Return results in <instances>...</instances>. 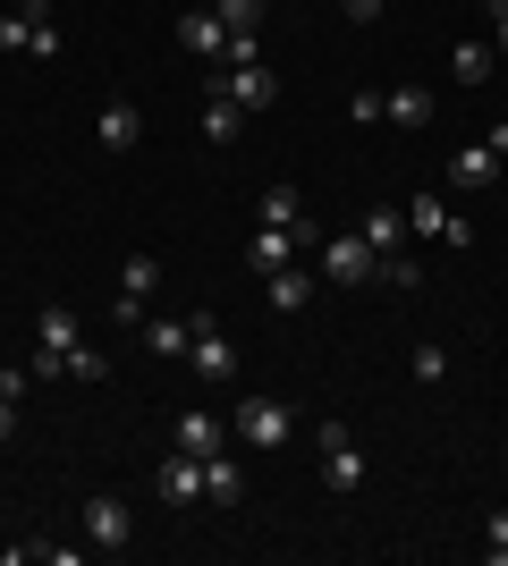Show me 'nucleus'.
Returning a JSON list of instances; mask_svg holds the SVG:
<instances>
[{
	"instance_id": "f257e3e1",
	"label": "nucleus",
	"mask_w": 508,
	"mask_h": 566,
	"mask_svg": "<svg viewBox=\"0 0 508 566\" xmlns=\"http://www.w3.org/2000/svg\"><path fill=\"white\" fill-rule=\"evenodd\" d=\"M229 440H238V449H255V457H280L297 440V415L280 398H246L238 415H229Z\"/></svg>"
},
{
	"instance_id": "f03ea898",
	"label": "nucleus",
	"mask_w": 508,
	"mask_h": 566,
	"mask_svg": "<svg viewBox=\"0 0 508 566\" xmlns=\"http://www.w3.org/2000/svg\"><path fill=\"white\" fill-rule=\"evenodd\" d=\"M187 364H195V380H204V389H229V380H238V347L220 338L212 313H195V322H187Z\"/></svg>"
},
{
	"instance_id": "7ed1b4c3",
	"label": "nucleus",
	"mask_w": 508,
	"mask_h": 566,
	"mask_svg": "<svg viewBox=\"0 0 508 566\" xmlns=\"http://www.w3.org/2000/svg\"><path fill=\"white\" fill-rule=\"evenodd\" d=\"M407 229H415V237H433V245H449V254H466V245H475V220L449 212L440 195H407Z\"/></svg>"
},
{
	"instance_id": "20e7f679",
	"label": "nucleus",
	"mask_w": 508,
	"mask_h": 566,
	"mask_svg": "<svg viewBox=\"0 0 508 566\" xmlns=\"http://www.w3.org/2000/svg\"><path fill=\"white\" fill-rule=\"evenodd\" d=\"M314 254H322V280H339V287H364V280H382V254H373V245H364L356 229H348V237H322Z\"/></svg>"
},
{
	"instance_id": "39448f33",
	"label": "nucleus",
	"mask_w": 508,
	"mask_h": 566,
	"mask_svg": "<svg viewBox=\"0 0 508 566\" xmlns=\"http://www.w3.org/2000/svg\"><path fill=\"white\" fill-rule=\"evenodd\" d=\"M305 245H322L314 220H305V229H263V220H255V237H246V262H255V271H280V262H297Z\"/></svg>"
},
{
	"instance_id": "423d86ee",
	"label": "nucleus",
	"mask_w": 508,
	"mask_h": 566,
	"mask_svg": "<svg viewBox=\"0 0 508 566\" xmlns=\"http://www.w3.org/2000/svg\"><path fill=\"white\" fill-rule=\"evenodd\" d=\"M34 338H43V347H34V373H69V355L85 347V338H76V313H69V305H43Z\"/></svg>"
},
{
	"instance_id": "0eeeda50",
	"label": "nucleus",
	"mask_w": 508,
	"mask_h": 566,
	"mask_svg": "<svg viewBox=\"0 0 508 566\" xmlns=\"http://www.w3.org/2000/svg\"><path fill=\"white\" fill-rule=\"evenodd\" d=\"M76 524H85V542H94V549H127V533H136L120 491H94L85 507H76Z\"/></svg>"
},
{
	"instance_id": "6e6552de",
	"label": "nucleus",
	"mask_w": 508,
	"mask_h": 566,
	"mask_svg": "<svg viewBox=\"0 0 508 566\" xmlns=\"http://www.w3.org/2000/svg\"><path fill=\"white\" fill-rule=\"evenodd\" d=\"M212 85L238 102V111H271V102H280V76H271L263 60H246V69H212Z\"/></svg>"
},
{
	"instance_id": "1a4fd4ad",
	"label": "nucleus",
	"mask_w": 508,
	"mask_h": 566,
	"mask_svg": "<svg viewBox=\"0 0 508 566\" xmlns=\"http://www.w3.org/2000/svg\"><path fill=\"white\" fill-rule=\"evenodd\" d=\"M322 482H331V491H356L364 482V449H356L348 423H322Z\"/></svg>"
},
{
	"instance_id": "9d476101",
	"label": "nucleus",
	"mask_w": 508,
	"mask_h": 566,
	"mask_svg": "<svg viewBox=\"0 0 508 566\" xmlns=\"http://www.w3.org/2000/svg\"><path fill=\"white\" fill-rule=\"evenodd\" d=\"M500 153H491V144H458V153H449V187H458V195H491V187H500Z\"/></svg>"
},
{
	"instance_id": "9b49d317",
	"label": "nucleus",
	"mask_w": 508,
	"mask_h": 566,
	"mask_svg": "<svg viewBox=\"0 0 508 566\" xmlns=\"http://www.w3.org/2000/svg\"><path fill=\"white\" fill-rule=\"evenodd\" d=\"M356 237H364L382 262H398V254H407V237H415V229H407V203H373V212L356 220Z\"/></svg>"
},
{
	"instance_id": "f8f14e48",
	"label": "nucleus",
	"mask_w": 508,
	"mask_h": 566,
	"mask_svg": "<svg viewBox=\"0 0 508 566\" xmlns=\"http://www.w3.org/2000/svg\"><path fill=\"white\" fill-rule=\"evenodd\" d=\"M153 491H162V507H195V499H204V457L169 449V465L153 473Z\"/></svg>"
},
{
	"instance_id": "ddd939ff",
	"label": "nucleus",
	"mask_w": 508,
	"mask_h": 566,
	"mask_svg": "<svg viewBox=\"0 0 508 566\" xmlns=\"http://www.w3.org/2000/svg\"><path fill=\"white\" fill-rule=\"evenodd\" d=\"M178 43H187L195 60H220V69H229V25H220L212 9H187V18H178Z\"/></svg>"
},
{
	"instance_id": "4468645a",
	"label": "nucleus",
	"mask_w": 508,
	"mask_h": 566,
	"mask_svg": "<svg viewBox=\"0 0 508 566\" xmlns=\"http://www.w3.org/2000/svg\"><path fill=\"white\" fill-rule=\"evenodd\" d=\"M178 449H187V457H220V449H229V423L204 415V406H178Z\"/></svg>"
},
{
	"instance_id": "2eb2a0df",
	"label": "nucleus",
	"mask_w": 508,
	"mask_h": 566,
	"mask_svg": "<svg viewBox=\"0 0 508 566\" xmlns=\"http://www.w3.org/2000/svg\"><path fill=\"white\" fill-rule=\"evenodd\" d=\"M94 136H102V153H136V136H145V111H136V102H102Z\"/></svg>"
},
{
	"instance_id": "dca6fc26",
	"label": "nucleus",
	"mask_w": 508,
	"mask_h": 566,
	"mask_svg": "<svg viewBox=\"0 0 508 566\" xmlns=\"http://www.w3.org/2000/svg\"><path fill=\"white\" fill-rule=\"evenodd\" d=\"M382 118H390V127H407V136H415V127H433V85H390Z\"/></svg>"
},
{
	"instance_id": "f3484780",
	"label": "nucleus",
	"mask_w": 508,
	"mask_h": 566,
	"mask_svg": "<svg viewBox=\"0 0 508 566\" xmlns=\"http://www.w3.org/2000/svg\"><path fill=\"white\" fill-rule=\"evenodd\" d=\"M204 499H220V507H238V499H246V465H238L229 449L204 457Z\"/></svg>"
},
{
	"instance_id": "a211bd4d",
	"label": "nucleus",
	"mask_w": 508,
	"mask_h": 566,
	"mask_svg": "<svg viewBox=\"0 0 508 566\" xmlns=\"http://www.w3.org/2000/svg\"><path fill=\"white\" fill-rule=\"evenodd\" d=\"M195 127H204V144H238L246 111H238V102H229V94L212 85V94H204V118H195Z\"/></svg>"
},
{
	"instance_id": "6ab92c4d",
	"label": "nucleus",
	"mask_w": 508,
	"mask_h": 566,
	"mask_svg": "<svg viewBox=\"0 0 508 566\" xmlns=\"http://www.w3.org/2000/svg\"><path fill=\"white\" fill-rule=\"evenodd\" d=\"M305 305H314V271L280 262V271H271V313H305Z\"/></svg>"
},
{
	"instance_id": "aec40b11",
	"label": "nucleus",
	"mask_w": 508,
	"mask_h": 566,
	"mask_svg": "<svg viewBox=\"0 0 508 566\" xmlns=\"http://www.w3.org/2000/svg\"><path fill=\"white\" fill-rule=\"evenodd\" d=\"M255 220H263V229H305V195H297V187H263Z\"/></svg>"
},
{
	"instance_id": "412c9836",
	"label": "nucleus",
	"mask_w": 508,
	"mask_h": 566,
	"mask_svg": "<svg viewBox=\"0 0 508 566\" xmlns=\"http://www.w3.org/2000/svg\"><path fill=\"white\" fill-rule=\"evenodd\" d=\"M136 338H145L153 355H187V322H162V313H145V331H136Z\"/></svg>"
},
{
	"instance_id": "4be33fe9",
	"label": "nucleus",
	"mask_w": 508,
	"mask_h": 566,
	"mask_svg": "<svg viewBox=\"0 0 508 566\" xmlns=\"http://www.w3.org/2000/svg\"><path fill=\"white\" fill-rule=\"evenodd\" d=\"M120 287H127V296H153V287H162V262H153V254H127L120 262Z\"/></svg>"
},
{
	"instance_id": "5701e85b",
	"label": "nucleus",
	"mask_w": 508,
	"mask_h": 566,
	"mask_svg": "<svg viewBox=\"0 0 508 566\" xmlns=\"http://www.w3.org/2000/svg\"><path fill=\"white\" fill-rule=\"evenodd\" d=\"M449 69H458V85H484V76H491V43H458V51H449Z\"/></svg>"
},
{
	"instance_id": "b1692460",
	"label": "nucleus",
	"mask_w": 508,
	"mask_h": 566,
	"mask_svg": "<svg viewBox=\"0 0 508 566\" xmlns=\"http://www.w3.org/2000/svg\"><path fill=\"white\" fill-rule=\"evenodd\" d=\"M407 373L424 380V389H433V380L449 373V355H440V338H415V355H407Z\"/></svg>"
},
{
	"instance_id": "393cba45",
	"label": "nucleus",
	"mask_w": 508,
	"mask_h": 566,
	"mask_svg": "<svg viewBox=\"0 0 508 566\" xmlns=\"http://www.w3.org/2000/svg\"><path fill=\"white\" fill-rule=\"evenodd\" d=\"M25 34H34V0L0 9V51H25Z\"/></svg>"
},
{
	"instance_id": "a878e982",
	"label": "nucleus",
	"mask_w": 508,
	"mask_h": 566,
	"mask_svg": "<svg viewBox=\"0 0 508 566\" xmlns=\"http://www.w3.org/2000/svg\"><path fill=\"white\" fill-rule=\"evenodd\" d=\"M212 18L229 25V34H255V25H263V0H220Z\"/></svg>"
},
{
	"instance_id": "bb28decb",
	"label": "nucleus",
	"mask_w": 508,
	"mask_h": 566,
	"mask_svg": "<svg viewBox=\"0 0 508 566\" xmlns=\"http://www.w3.org/2000/svg\"><path fill=\"white\" fill-rule=\"evenodd\" d=\"M25 51H34V60H51V51H60V25H51V0H34V34H25Z\"/></svg>"
},
{
	"instance_id": "cd10ccee",
	"label": "nucleus",
	"mask_w": 508,
	"mask_h": 566,
	"mask_svg": "<svg viewBox=\"0 0 508 566\" xmlns=\"http://www.w3.org/2000/svg\"><path fill=\"white\" fill-rule=\"evenodd\" d=\"M484 558L508 566V507H491V516H484Z\"/></svg>"
},
{
	"instance_id": "c85d7f7f",
	"label": "nucleus",
	"mask_w": 508,
	"mask_h": 566,
	"mask_svg": "<svg viewBox=\"0 0 508 566\" xmlns=\"http://www.w3.org/2000/svg\"><path fill=\"white\" fill-rule=\"evenodd\" d=\"M348 118H356V127H373V118H382V94H373V85H356V94H348Z\"/></svg>"
},
{
	"instance_id": "c756f323",
	"label": "nucleus",
	"mask_w": 508,
	"mask_h": 566,
	"mask_svg": "<svg viewBox=\"0 0 508 566\" xmlns=\"http://www.w3.org/2000/svg\"><path fill=\"white\" fill-rule=\"evenodd\" d=\"M145 305H153V296H127V287H120V305H111V313H120V331H145Z\"/></svg>"
},
{
	"instance_id": "7c9ffc66",
	"label": "nucleus",
	"mask_w": 508,
	"mask_h": 566,
	"mask_svg": "<svg viewBox=\"0 0 508 566\" xmlns=\"http://www.w3.org/2000/svg\"><path fill=\"white\" fill-rule=\"evenodd\" d=\"M102 373H111V364H102L94 347H76V355H69V380H102Z\"/></svg>"
},
{
	"instance_id": "2f4dec72",
	"label": "nucleus",
	"mask_w": 508,
	"mask_h": 566,
	"mask_svg": "<svg viewBox=\"0 0 508 566\" xmlns=\"http://www.w3.org/2000/svg\"><path fill=\"white\" fill-rule=\"evenodd\" d=\"M491 51H508V0H491Z\"/></svg>"
},
{
	"instance_id": "473e14b6",
	"label": "nucleus",
	"mask_w": 508,
	"mask_h": 566,
	"mask_svg": "<svg viewBox=\"0 0 508 566\" xmlns=\"http://www.w3.org/2000/svg\"><path fill=\"white\" fill-rule=\"evenodd\" d=\"M339 9H348L356 25H373V18H382V0H339Z\"/></svg>"
},
{
	"instance_id": "72a5a7b5",
	"label": "nucleus",
	"mask_w": 508,
	"mask_h": 566,
	"mask_svg": "<svg viewBox=\"0 0 508 566\" xmlns=\"http://www.w3.org/2000/svg\"><path fill=\"white\" fill-rule=\"evenodd\" d=\"M484 144H491V153L508 161V118H500V127H484Z\"/></svg>"
},
{
	"instance_id": "f704fd0d",
	"label": "nucleus",
	"mask_w": 508,
	"mask_h": 566,
	"mask_svg": "<svg viewBox=\"0 0 508 566\" xmlns=\"http://www.w3.org/2000/svg\"><path fill=\"white\" fill-rule=\"evenodd\" d=\"M9 431H18V398H0V440H9Z\"/></svg>"
}]
</instances>
